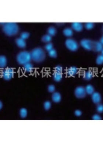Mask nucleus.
Returning a JSON list of instances; mask_svg holds the SVG:
<instances>
[{"label": "nucleus", "instance_id": "obj_1", "mask_svg": "<svg viewBox=\"0 0 103 141\" xmlns=\"http://www.w3.org/2000/svg\"><path fill=\"white\" fill-rule=\"evenodd\" d=\"M3 30L6 35L10 36H14L19 32V26L15 22L5 23L3 26Z\"/></svg>", "mask_w": 103, "mask_h": 141}, {"label": "nucleus", "instance_id": "obj_2", "mask_svg": "<svg viewBox=\"0 0 103 141\" xmlns=\"http://www.w3.org/2000/svg\"><path fill=\"white\" fill-rule=\"evenodd\" d=\"M31 60L36 62H42L45 59L46 54L42 49L36 48L33 49L31 53Z\"/></svg>", "mask_w": 103, "mask_h": 141}, {"label": "nucleus", "instance_id": "obj_3", "mask_svg": "<svg viewBox=\"0 0 103 141\" xmlns=\"http://www.w3.org/2000/svg\"><path fill=\"white\" fill-rule=\"evenodd\" d=\"M31 60V53L28 51H21L17 56V61L20 65H24L26 63L29 62Z\"/></svg>", "mask_w": 103, "mask_h": 141}, {"label": "nucleus", "instance_id": "obj_4", "mask_svg": "<svg viewBox=\"0 0 103 141\" xmlns=\"http://www.w3.org/2000/svg\"><path fill=\"white\" fill-rule=\"evenodd\" d=\"M65 45L69 50L72 51H76L78 48L77 42L73 39H68L66 40Z\"/></svg>", "mask_w": 103, "mask_h": 141}, {"label": "nucleus", "instance_id": "obj_5", "mask_svg": "<svg viewBox=\"0 0 103 141\" xmlns=\"http://www.w3.org/2000/svg\"><path fill=\"white\" fill-rule=\"evenodd\" d=\"M14 75V70L10 68L4 69L2 72V76L3 79L7 81L11 79L13 77Z\"/></svg>", "mask_w": 103, "mask_h": 141}, {"label": "nucleus", "instance_id": "obj_6", "mask_svg": "<svg viewBox=\"0 0 103 141\" xmlns=\"http://www.w3.org/2000/svg\"><path fill=\"white\" fill-rule=\"evenodd\" d=\"M94 42L90 39H83L81 41L82 46L87 50H93Z\"/></svg>", "mask_w": 103, "mask_h": 141}, {"label": "nucleus", "instance_id": "obj_7", "mask_svg": "<svg viewBox=\"0 0 103 141\" xmlns=\"http://www.w3.org/2000/svg\"><path fill=\"white\" fill-rule=\"evenodd\" d=\"M86 94L85 88L82 86L78 87L75 90V96L78 98H84L86 96Z\"/></svg>", "mask_w": 103, "mask_h": 141}, {"label": "nucleus", "instance_id": "obj_8", "mask_svg": "<svg viewBox=\"0 0 103 141\" xmlns=\"http://www.w3.org/2000/svg\"><path fill=\"white\" fill-rule=\"evenodd\" d=\"M101 96L100 93L96 92L92 94V100L95 104L99 103L101 101Z\"/></svg>", "mask_w": 103, "mask_h": 141}, {"label": "nucleus", "instance_id": "obj_9", "mask_svg": "<svg viewBox=\"0 0 103 141\" xmlns=\"http://www.w3.org/2000/svg\"><path fill=\"white\" fill-rule=\"evenodd\" d=\"M72 29L77 32H80L83 29V26L82 23L79 22H73L71 24Z\"/></svg>", "mask_w": 103, "mask_h": 141}, {"label": "nucleus", "instance_id": "obj_10", "mask_svg": "<svg viewBox=\"0 0 103 141\" xmlns=\"http://www.w3.org/2000/svg\"><path fill=\"white\" fill-rule=\"evenodd\" d=\"M78 70L75 67H71L68 69L67 71V75L69 76H74L78 72Z\"/></svg>", "mask_w": 103, "mask_h": 141}, {"label": "nucleus", "instance_id": "obj_11", "mask_svg": "<svg viewBox=\"0 0 103 141\" xmlns=\"http://www.w3.org/2000/svg\"><path fill=\"white\" fill-rule=\"evenodd\" d=\"M52 100L55 103H58L61 100L62 96L61 94L58 92H54L52 96Z\"/></svg>", "mask_w": 103, "mask_h": 141}, {"label": "nucleus", "instance_id": "obj_12", "mask_svg": "<svg viewBox=\"0 0 103 141\" xmlns=\"http://www.w3.org/2000/svg\"><path fill=\"white\" fill-rule=\"evenodd\" d=\"M93 50L97 52L102 51H103L102 44L99 41L94 42Z\"/></svg>", "mask_w": 103, "mask_h": 141}, {"label": "nucleus", "instance_id": "obj_13", "mask_svg": "<svg viewBox=\"0 0 103 141\" xmlns=\"http://www.w3.org/2000/svg\"><path fill=\"white\" fill-rule=\"evenodd\" d=\"M16 43L17 46L22 48H25L26 45V44L25 40L21 38L17 39L16 40Z\"/></svg>", "mask_w": 103, "mask_h": 141}, {"label": "nucleus", "instance_id": "obj_14", "mask_svg": "<svg viewBox=\"0 0 103 141\" xmlns=\"http://www.w3.org/2000/svg\"><path fill=\"white\" fill-rule=\"evenodd\" d=\"M23 69L26 72H31L33 70L34 67L31 63L28 62L24 65Z\"/></svg>", "mask_w": 103, "mask_h": 141}, {"label": "nucleus", "instance_id": "obj_15", "mask_svg": "<svg viewBox=\"0 0 103 141\" xmlns=\"http://www.w3.org/2000/svg\"><path fill=\"white\" fill-rule=\"evenodd\" d=\"M85 88L86 93L89 95H92L94 92V88L91 85H88Z\"/></svg>", "mask_w": 103, "mask_h": 141}, {"label": "nucleus", "instance_id": "obj_16", "mask_svg": "<svg viewBox=\"0 0 103 141\" xmlns=\"http://www.w3.org/2000/svg\"><path fill=\"white\" fill-rule=\"evenodd\" d=\"M63 33L65 36L70 37L73 35V31L72 29L70 27H67L64 29Z\"/></svg>", "mask_w": 103, "mask_h": 141}, {"label": "nucleus", "instance_id": "obj_17", "mask_svg": "<svg viewBox=\"0 0 103 141\" xmlns=\"http://www.w3.org/2000/svg\"><path fill=\"white\" fill-rule=\"evenodd\" d=\"M7 58L4 56L1 55L0 56V67L1 68H3L5 67L7 64Z\"/></svg>", "mask_w": 103, "mask_h": 141}, {"label": "nucleus", "instance_id": "obj_18", "mask_svg": "<svg viewBox=\"0 0 103 141\" xmlns=\"http://www.w3.org/2000/svg\"><path fill=\"white\" fill-rule=\"evenodd\" d=\"M93 74L91 70H88L85 71L84 74V78L85 79L89 80L91 79L93 77Z\"/></svg>", "mask_w": 103, "mask_h": 141}, {"label": "nucleus", "instance_id": "obj_19", "mask_svg": "<svg viewBox=\"0 0 103 141\" xmlns=\"http://www.w3.org/2000/svg\"><path fill=\"white\" fill-rule=\"evenodd\" d=\"M53 78L55 81H60L62 79V73H59L55 72L53 75Z\"/></svg>", "mask_w": 103, "mask_h": 141}, {"label": "nucleus", "instance_id": "obj_20", "mask_svg": "<svg viewBox=\"0 0 103 141\" xmlns=\"http://www.w3.org/2000/svg\"><path fill=\"white\" fill-rule=\"evenodd\" d=\"M20 115L22 118H26L28 115V111L26 108H21L19 111Z\"/></svg>", "mask_w": 103, "mask_h": 141}, {"label": "nucleus", "instance_id": "obj_21", "mask_svg": "<svg viewBox=\"0 0 103 141\" xmlns=\"http://www.w3.org/2000/svg\"><path fill=\"white\" fill-rule=\"evenodd\" d=\"M52 39V36L46 34L43 35L42 38V41L45 43H49Z\"/></svg>", "mask_w": 103, "mask_h": 141}, {"label": "nucleus", "instance_id": "obj_22", "mask_svg": "<svg viewBox=\"0 0 103 141\" xmlns=\"http://www.w3.org/2000/svg\"><path fill=\"white\" fill-rule=\"evenodd\" d=\"M48 34L49 35L51 36L55 35L56 33V28L53 26L50 27L48 29Z\"/></svg>", "mask_w": 103, "mask_h": 141}, {"label": "nucleus", "instance_id": "obj_23", "mask_svg": "<svg viewBox=\"0 0 103 141\" xmlns=\"http://www.w3.org/2000/svg\"><path fill=\"white\" fill-rule=\"evenodd\" d=\"M96 62L98 65H102L103 63V55H99L98 56L96 60Z\"/></svg>", "mask_w": 103, "mask_h": 141}, {"label": "nucleus", "instance_id": "obj_24", "mask_svg": "<svg viewBox=\"0 0 103 141\" xmlns=\"http://www.w3.org/2000/svg\"><path fill=\"white\" fill-rule=\"evenodd\" d=\"M48 54L50 57L54 58H56L57 56V53L56 51L54 49L49 51Z\"/></svg>", "mask_w": 103, "mask_h": 141}, {"label": "nucleus", "instance_id": "obj_25", "mask_svg": "<svg viewBox=\"0 0 103 141\" xmlns=\"http://www.w3.org/2000/svg\"><path fill=\"white\" fill-rule=\"evenodd\" d=\"M43 107H44V109L46 110H49L51 107V103L48 101H45L43 104Z\"/></svg>", "mask_w": 103, "mask_h": 141}, {"label": "nucleus", "instance_id": "obj_26", "mask_svg": "<svg viewBox=\"0 0 103 141\" xmlns=\"http://www.w3.org/2000/svg\"><path fill=\"white\" fill-rule=\"evenodd\" d=\"M29 33L26 32H24L21 33L20 35V38H21L25 40V39H27L29 37Z\"/></svg>", "mask_w": 103, "mask_h": 141}, {"label": "nucleus", "instance_id": "obj_27", "mask_svg": "<svg viewBox=\"0 0 103 141\" xmlns=\"http://www.w3.org/2000/svg\"><path fill=\"white\" fill-rule=\"evenodd\" d=\"M94 26V24L92 22H87L85 24V26L87 29L90 30L92 29Z\"/></svg>", "mask_w": 103, "mask_h": 141}, {"label": "nucleus", "instance_id": "obj_28", "mask_svg": "<svg viewBox=\"0 0 103 141\" xmlns=\"http://www.w3.org/2000/svg\"><path fill=\"white\" fill-rule=\"evenodd\" d=\"M45 49L47 51H48L49 52L52 49H53V45L51 43H48L46 44V45L45 46Z\"/></svg>", "mask_w": 103, "mask_h": 141}, {"label": "nucleus", "instance_id": "obj_29", "mask_svg": "<svg viewBox=\"0 0 103 141\" xmlns=\"http://www.w3.org/2000/svg\"><path fill=\"white\" fill-rule=\"evenodd\" d=\"M48 90L50 93H54L55 90V87L54 85H50L48 86Z\"/></svg>", "mask_w": 103, "mask_h": 141}, {"label": "nucleus", "instance_id": "obj_30", "mask_svg": "<svg viewBox=\"0 0 103 141\" xmlns=\"http://www.w3.org/2000/svg\"><path fill=\"white\" fill-rule=\"evenodd\" d=\"M55 72H56L62 73V70H63V68L61 66H60V65H57L56 67H55Z\"/></svg>", "mask_w": 103, "mask_h": 141}, {"label": "nucleus", "instance_id": "obj_31", "mask_svg": "<svg viewBox=\"0 0 103 141\" xmlns=\"http://www.w3.org/2000/svg\"><path fill=\"white\" fill-rule=\"evenodd\" d=\"M96 110L98 113H102L103 111V106L102 104H99L97 106Z\"/></svg>", "mask_w": 103, "mask_h": 141}, {"label": "nucleus", "instance_id": "obj_32", "mask_svg": "<svg viewBox=\"0 0 103 141\" xmlns=\"http://www.w3.org/2000/svg\"><path fill=\"white\" fill-rule=\"evenodd\" d=\"M92 119L94 120H101L102 118L99 115L96 114L93 115L92 117Z\"/></svg>", "mask_w": 103, "mask_h": 141}, {"label": "nucleus", "instance_id": "obj_33", "mask_svg": "<svg viewBox=\"0 0 103 141\" xmlns=\"http://www.w3.org/2000/svg\"><path fill=\"white\" fill-rule=\"evenodd\" d=\"M82 113L81 111L79 110H77L75 111V114L76 116L79 117L82 115Z\"/></svg>", "mask_w": 103, "mask_h": 141}, {"label": "nucleus", "instance_id": "obj_34", "mask_svg": "<svg viewBox=\"0 0 103 141\" xmlns=\"http://www.w3.org/2000/svg\"><path fill=\"white\" fill-rule=\"evenodd\" d=\"M99 42H100V43H101L102 44H103V39L102 37V38H101V39H100V41H99Z\"/></svg>", "mask_w": 103, "mask_h": 141}, {"label": "nucleus", "instance_id": "obj_35", "mask_svg": "<svg viewBox=\"0 0 103 141\" xmlns=\"http://www.w3.org/2000/svg\"><path fill=\"white\" fill-rule=\"evenodd\" d=\"M2 107H3L2 103V102H1V101H0V109H1V108H2Z\"/></svg>", "mask_w": 103, "mask_h": 141}]
</instances>
